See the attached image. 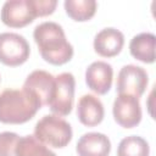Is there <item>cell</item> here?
Here are the masks:
<instances>
[{
	"instance_id": "6da1fadb",
	"label": "cell",
	"mask_w": 156,
	"mask_h": 156,
	"mask_svg": "<svg viewBox=\"0 0 156 156\" xmlns=\"http://www.w3.org/2000/svg\"><path fill=\"white\" fill-rule=\"evenodd\" d=\"M33 38L41 57L55 66L71 61L73 46L66 39L62 27L55 22H43L34 28Z\"/></svg>"
},
{
	"instance_id": "7a4b0ae2",
	"label": "cell",
	"mask_w": 156,
	"mask_h": 156,
	"mask_svg": "<svg viewBox=\"0 0 156 156\" xmlns=\"http://www.w3.org/2000/svg\"><path fill=\"white\" fill-rule=\"evenodd\" d=\"M41 107L39 100L30 91L22 89H5L0 93V122L22 124L32 119Z\"/></svg>"
},
{
	"instance_id": "3957f363",
	"label": "cell",
	"mask_w": 156,
	"mask_h": 156,
	"mask_svg": "<svg viewBox=\"0 0 156 156\" xmlns=\"http://www.w3.org/2000/svg\"><path fill=\"white\" fill-rule=\"evenodd\" d=\"M72 128L68 122L56 115H45L34 127V136L44 145L62 149L72 140Z\"/></svg>"
},
{
	"instance_id": "277c9868",
	"label": "cell",
	"mask_w": 156,
	"mask_h": 156,
	"mask_svg": "<svg viewBox=\"0 0 156 156\" xmlns=\"http://www.w3.org/2000/svg\"><path fill=\"white\" fill-rule=\"evenodd\" d=\"M30 54L28 41L17 33H0V62L16 67L23 65Z\"/></svg>"
},
{
	"instance_id": "5b68a950",
	"label": "cell",
	"mask_w": 156,
	"mask_h": 156,
	"mask_svg": "<svg viewBox=\"0 0 156 156\" xmlns=\"http://www.w3.org/2000/svg\"><path fill=\"white\" fill-rule=\"evenodd\" d=\"M74 76L69 72L60 73L55 77V91L49 105L51 112L56 116H67L71 113L74 100Z\"/></svg>"
},
{
	"instance_id": "8992f818",
	"label": "cell",
	"mask_w": 156,
	"mask_h": 156,
	"mask_svg": "<svg viewBox=\"0 0 156 156\" xmlns=\"http://www.w3.org/2000/svg\"><path fill=\"white\" fill-rule=\"evenodd\" d=\"M149 77L143 67L135 65H126L121 68L117 76V91L118 94H128L140 98L146 87Z\"/></svg>"
},
{
	"instance_id": "52a82bcc",
	"label": "cell",
	"mask_w": 156,
	"mask_h": 156,
	"mask_svg": "<svg viewBox=\"0 0 156 156\" xmlns=\"http://www.w3.org/2000/svg\"><path fill=\"white\" fill-rule=\"evenodd\" d=\"M37 17L32 0H9L2 5L1 21L11 28H22Z\"/></svg>"
},
{
	"instance_id": "ba28073f",
	"label": "cell",
	"mask_w": 156,
	"mask_h": 156,
	"mask_svg": "<svg viewBox=\"0 0 156 156\" xmlns=\"http://www.w3.org/2000/svg\"><path fill=\"white\" fill-rule=\"evenodd\" d=\"M113 118L123 128L136 127L141 121V107L139 98L128 94H118L112 107Z\"/></svg>"
},
{
	"instance_id": "9c48e42d",
	"label": "cell",
	"mask_w": 156,
	"mask_h": 156,
	"mask_svg": "<svg viewBox=\"0 0 156 156\" xmlns=\"http://www.w3.org/2000/svg\"><path fill=\"white\" fill-rule=\"evenodd\" d=\"M23 89L35 95L41 106H49L55 91V77L43 69L33 71L26 78Z\"/></svg>"
},
{
	"instance_id": "30bf717a",
	"label": "cell",
	"mask_w": 156,
	"mask_h": 156,
	"mask_svg": "<svg viewBox=\"0 0 156 156\" xmlns=\"http://www.w3.org/2000/svg\"><path fill=\"white\" fill-rule=\"evenodd\" d=\"M112 78V66L105 61H95L90 63L85 71V83L88 88L99 95H105L110 90Z\"/></svg>"
},
{
	"instance_id": "8fae6325",
	"label": "cell",
	"mask_w": 156,
	"mask_h": 156,
	"mask_svg": "<svg viewBox=\"0 0 156 156\" xmlns=\"http://www.w3.org/2000/svg\"><path fill=\"white\" fill-rule=\"evenodd\" d=\"M124 45V35L116 28H104L94 38V50L102 57L117 56Z\"/></svg>"
},
{
	"instance_id": "7c38bea8",
	"label": "cell",
	"mask_w": 156,
	"mask_h": 156,
	"mask_svg": "<svg viewBox=\"0 0 156 156\" xmlns=\"http://www.w3.org/2000/svg\"><path fill=\"white\" fill-rule=\"evenodd\" d=\"M105 110L99 98L91 94L83 95L77 106V117L79 122L87 127H95L104 119Z\"/></svg>"
},
{
	"instance_id": "4fadbf2b",
	"label": "cell",
	"mask_w": 156,
	"mask_h": 156,
	"mask_svg": "<svg viewBox=\"0 0 156 156\" xmlns=\"http://www.w3.org/2000/svg\"><path fill=\"white\" fill-rule=\"evenodd\" d=\"M76 151L78 156H108L111 151V141L102 133H85L79 138Z\"/></svg>"
},
{
	"instance_id": "5bb4252c",
	"label": "cell",
	"mask_w": 156,
	"mask_h": 156,
	"mask_svg": "<svg viewBox=\"0 0 156 156\" xmlns=\"http://www.w3.org/2000/svg\"><path fill=\"white\" fill-rule=\"evenodd\" d=\"M156 37L152 33H140L133 37L129 43L130 55L144 63L155 62Z\"/></svg>"
},
{
	"instance_id": "9a60e30c",
	"label": "cell",
	"mask_w": 156,
	"mask_h": 156,
	"mask_svg": "<svg viewBox=\"0 0 156 156\" xmlns=\"http://www.w3.org/2000/svg\"><path fill=\"white\" fill-rule=\"evenodd\" d=\"M63 5L68 17L77 22L89 21L96 12V1L94 0H66Z\"/></svg>"
},
{
	"instance_id": "2e32d148",
	"label": "cell",
	"mask_w": 156,
	"mask_h": 156,
	"mask_svg": "<svg viewBox=\"0 0 156 156\" xmlns=\"http://www.w3.org/2000/svg\"><path fill=\"white\" fill-rule=\"evenodd\" d=\"M15 155L16 156H56L55 152L49 150L34 135L20 136Z\"/></svg>"
},
{
	"instance_id": "e0dca14e",
	"label": "cell",
	"mask_w": 156,
	"mask_h": 156,
	"mask_svg": "<svg viewBox=\"0 0 156 156\" xmlns=\"http://www.w3.org/2000/svg\"><path fill=\"white\" fill-rule=\"evenodd\" d=\"M150 146L147 141L138 135L123 138L117 147V156H149Z\"/></svg>"
},
{
	"instance_id": "ac0fdd59",
	"label": "cell",
	"mask_w": 156,
	"mask_h": 156,
	"mask_svg": "<svg viewBox=\"0 0 156 156\" xmlns=\"http://www.w3.org/2000/svg\"><path fill=\"white\" fill-rule=\"evenodd\" d=\"M20 140L18 134L12 132L0 133V156H16V146Z\"/></svg>"
},
{
	"instance_id": "d6986e66",
	"label": "cell",
	"mask_w": 156,
	"mask_h": 156,
	"mask_svg": "<svg viewBox=\"0 0 156 156\" xmlns=\"http://www.w3.org/2000/svg\"><path fill=\"white\" fill-rule=\"evenodd\" d=\"M32 4L37 12V17L51 15L57 6L56 0H32Z\"/></svg>"
}]
</instances>
